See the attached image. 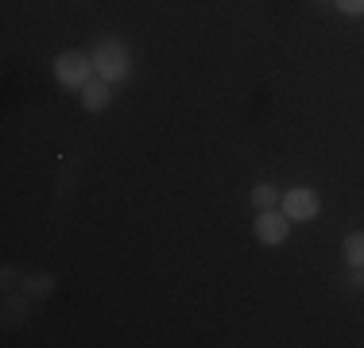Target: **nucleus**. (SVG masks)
<instances>
[{"mask_svg": "<svg viewBox=\"0 0 364 348\" xmlns=\"http://www.w3.org/2000/svg\"><path fill=\"white\" fill-rule=\"evenodd\" d=\"M93 58V70H97L101 82H120V77H128V70H132V62H128V47L117 39H101L97 47L90 50Z\"/></svg>", "mask_w": 364, "mask_h": 348, "instance_id": "nucleus-1", "label": "nucleus"}, {"mask_svg": "<svg viewBox=\"0 0 364 348\" xmlns=\"http://www.w3.org/2000/svg\"><path fill=\"white\" fill-rule=\"evenodd\" d=\"M90 74H97V70H93V58L85 50H66V55L55 58V77L63 85L82 89V85H90Z\"/></svg>", "mask_w": 364, "mask_h": 348, "instance_id": "nucleus-2", "label": "nucleus"}, {"mask_svg": "<svg viewBox=\"0 0 364 348\" xmlns=\"http://www.w3.org/2000/svg\"><path fill=\"white\" fill-rule=\"evenodd\" d=\"M287 232H291V217L287 213H279V209H259V217H256V240L259 244H283L287 240Z\"/></svg>", "mask_w": 364, "mask_h": 348, "instance_id": "nucleus-3", "label": "nucleus"}, {"mask_svg": "<svg viewBox=\"0 0 364 348\" xmlns=\"http://www.w3.org/2000/svg\"><path fill=\"white\" fill-rule=\"evenodd\" d=\"M318 209H322V202H318V194H314V190H306V186L287 190V194H283V213H287L291 221H314Z\"/></svg>", "mask_w": 364, "mask_h": 348, "instance_id": "nucleus-4", "label": "nucleus"}, {"mask_svg": "<svg viewBox=\"0 0 364 348\" xmlns=\"http://www.w3.org/2000/svg\"><path fill=\"white\" fill-rule=\"evenodd\" d=\"M109 101H112L109 82H90V85H82V109H85V112H101V109H109Z\"/></svg>", "mask_w": 364, "mask_h": 348, "instance_id": "nucleus-5", "label": "nucleus"}, {"mask_svg": "<svg viewBox=\"0 0 364 348\" xmlns=\"http://www.w3.org/2000/svg\"><path fill=\"white\" fill-rule=\"evenodd\" d=\"M345 259L353 267H364V232H349L345 236Z\"/></svg>", "mask_w": 364, "mask_h": 348, "instance_id": "nucleus-6", "label": "nucleus"}, {"mask_svg": "<svg viewBox=\"0 0 364 348\" xmlns=\"http://www.w3.org/2000/svg\"><path fill=\"white\" fill-rule=\"evenodd\" d=\"M275 202H279V190H275V186H267V182L252 186V205L256 209H275Z\"/></svg>", "mask_w": 364, "mask_h": 348, "instance_id": "nucleus-7", "label": "nucleus"}, {"mask_svg": "<svg viewBox=\"0 0 364 348\" xmlns=\"http://www.w3.org/2000/svg\"><path fill=\"white\" fill-rule=\"evenodd\" d=\"M50 286H55V278H50V275H31L28 290H31V294H47Z\"/></svg>", "mask_w": 364, "mask_h": 348, "instance_id": "nucleus-8", "label": "nucleus"}, {"mask_svg": "<svg viewBox=\"0 0 364 348\" xmlns=\"http://www.w3.org/2000/svg\"><path fill=\"white\" fill-rule=\"evenodd\" d=\"M345 16H364V0H333Z\"/></svg>", "mask_w": 364, "mask_h": 348, "instance_id": "nucleus-9", "label": "nucleus"}, {"mask_svg": "<svg viewBox=\"0 0 364 348\" xmlns=\"http://www.w3.org/2000/svg\"><path fill=\"white\" fill-rule=\"evenodd\" d=\"M357 286H364V267H357V278H353Z\"/></svg>", "mask_w": 364, "mask_h": 348, "instance_id": "nucleus-10", "label": "nucleus"}]
</instances>
